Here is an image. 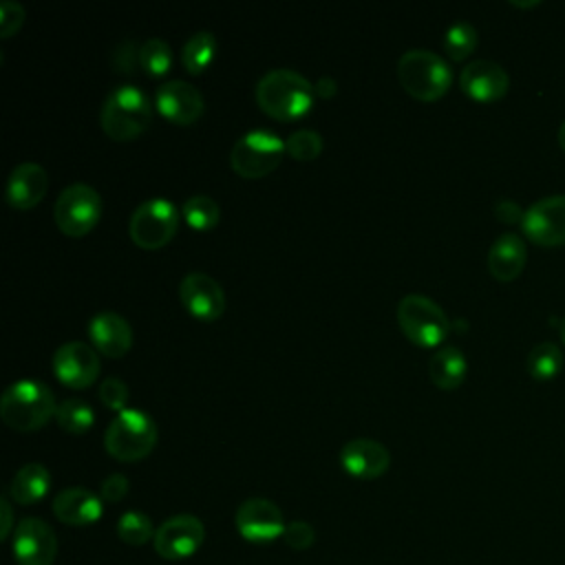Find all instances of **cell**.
<instances>
[{
    "mask_svg": "<svg viewBox=\"0 0 565 565\" xmlns=\"http://www.w3.org/2000/svg\"><path fill=\"white\" fill-rule=\"evenodd\" d=\"M313 97V84L291 68L267 71L256 84V102L260 110L278 121H294L307 115Z\"/></svg>",
    "mask_w": 565,
    "mask_h": 565,
    "instance_id": "cell-1",
    "label": "cell"
},
{
    "mask_svg": "<svg viewBox=\"0 0 565 565\" xmlns=\"http://www.w3.org/2000/svg\"><path fill=\"white\" fill-rule=\"evenodd\" d=\"M152 113V104L141 88L121 84L106 95L99 124L113 141H130L150 128Z\"/></svg>",
    "mask_w": 565,
    "mask_h": 565,
    "instance_id": "cell-2",
    "label": "cell"
},
{
    "mask_svg": "<svg viewBox=\"0 0 565 565\" xmlns=\"http://www.w3.org/2000/svg\"><path fill=\"white\" fill-rule=\"evenodd\" d=\"M57 411L53 391L40 380H18L0 397L2 422L22 433L42 428Z\"/></svg>",
    "mask_w": 565,
    "mask_h": 565,
    "instance_id": "cell-3",
    "label": "cell"
},
{
    "mask_svg": "<svg viewBox=\"0 0 565 565\" xmlns=\"http://www.w3.org/2000/svg\"><path fill=\"white\" fill-rule=\"evenodd\" d=\"M397 79L415 99L435 102L450 88L452 71L439 53L430 49H408L397 60Z\"/></svg>",
    "mask_w": 565,
    "mask_h": 565,
    "instance_id": "cell-4",
    "label": "cell"
},
{
    "mask_svg": "<svg viewBox=\"0 0 565 565\" xmlns=\"http://www.w3.org/2000/svg\"><path fill=\"white\" fill-rule=\"evenodd\" d=\"M157 444V426L146 411L126 408L117 413L104 433V448L117 461H139Z\"/></svg>",
    "mask_w": 565,
    "mask_h": 565,
    "instance_id": "cell-5",
    "label": "cell"
},
{
    "mask_svg": "<svg viewBox=\"0 0 565 565\" xmlns=\"http://www.w3.org/2000/svg\"><path fill=\"white\" fill-rule=\"evenodd\" d=\"M285 152V141L276 132L254 128L234 141L230 166L243 179H260L278 168Z\"/></svg>",
    "mask_w": 565,
    "mask_h": 565,
    "instance_id": "cell-6",
    "label": "cell"
},
{
    "mask_svg": "<svg viewBox=\"0 0 565 565\" xmlns=\"http://www.w3.org/2000/svg\"><path fill=\"white\" fill-rule=\"evenodd\" d=\"M402 333L419 347H437L450 331L446 311L424 294H406L397 305Z\"/></svg>",
    "mask_w": 565,
    "mask_h": 565,
    "instance_id": "cell-7",
    "label": "cell"
},
{
    "mask_svg": "<svg viewBox=\"0 0 565 565\" xmlns=\"http://www.w3.org/2000/svg\"><path fill=\"white\" fill-rule=\"evenodd\" d=\"M179 214L181 210L163 196L139 203L128 223L132 243L141 249L166 247L179 230Z\"/></svg>",
    "mask_w": 565,
    "mask_h": 565,
    "instance_id": "cell-8",
    "label": "cell"
},
{
    "mask_svg": "<svg viewBox=\"0 0 565 565\" xmlns=\"http://www.w3.org/2000/svg\"><path fill=\"white\" fill-rule=\"evenodd\" d=\"M102 216V196L88 183H71L66 185L53 205L55 225L66 236H84L88 234Z\"/></svg>",
    "mask_w": 565,
    "mask_h": 565,
    "instance_id": "cell-9",
    "label": "cell"
},
{
    "mask_svg": "<svg viewBox=\"0 0 565 565\" xmlns=\"http://www.w3.org/2000/svg\"><path fill=\"white\" fill-rule=\"evenodd\" d=\"M203 539L205 527L199 516L174 514L157 527L152 547L166 561H185L199 552Z\"/></svg>",
    "mask_w": 565,
    "mask_h": 565,
    "instance_id": "cell-10",
    "label": "cell"
},
{
    "mask_svg": "<svg viewBox=\"0 0 565 565\" xmlns=\"http://www.w3.org/2000/svg\"><path fill=\"white\" fill-rule=\"evenodd\" d=\"M523 234L543 245L554 247L565 243V194H550L534 201L523 210L521 218Z\"/></svg>",
    "mask_w": 565,
    "mask_h": 565,
    "instance_id": "cell-11",
    "label": "cell"
},
{
    "mask_svg": "<svg viewBox=\"0 0 565 565\" xmlns=\"http://www.w3.org/2000/svg\"><path fill=\"white\" fill-rule=\"evenodd\" d=\"M234 523L238 534L249 543H271L282 536L287 525L280 508L263 497L245 499L234 514Z\"/></svg>",
    "mask_w": 565,
    "mask_h": 565,
    "instance_id": "cell-12",
    "label": "cell"
},
{
    "mask_svg": "<svg viewBox=\"0 0 565 565\" xmlns=\"http://www.w3.org/2000/svg\"><path fill=\"white\" fill-rule=\"evenodd\" d=\"M11 550L18 565H53L57 556V539L44 519L26 516L13 530Z\"/></svg>",
    "mask_w": 565,
    "mask_h": 565,
    "instance_id": "cell-13",
    "label": "cell"
},
{
    "mask_svg": "<svg viewBox=\"0 0 565 565\" xmlns=\"http://www.w3.org/2000/svg\"><path fill=\"white\" fill-rule=\"evenodd\" d=\"M51 362L57 380L71 388L90 386L97 380L102 369L97 349L79 340H71L57 347Z\"/></svg>",
    "mask_w": 565,
    "mask_h": 565,
    "instance_id": "cell-14",
    "label": "cell"
},
{
    "mask_svg": "<svg viewBox=\"0 0 565 565\" xmlns=\"http://www.w3.org/2000/svg\"><path fill=\"white\" fill-rule=\"evenodd\" d=\"M154 106L168 121L190 126L203 115L205 102L194 84L185 79H170L157 88Z\"/></svg>",
    "mask_w": 565,
    "mask_h": 565,
    "instance_id": "cell-15",
    "label": "cell"
},
{
    "mask_svg": "<svg viewBox=\"0 0 565 565\" xmlns=\"http://www.w3.org/2000/svg\"><path fill=\"white\" fill-rule=\"evenodd\" d=\"M179 298L183 307L199 320H218L225 311V291L212 276L203 271H190L179 285Z\"/></svg>",
    "mask_w": 565,
    "mask_h": 565,
    "instance_id": "cell-16",
    "label": "cell"
},
{
    "mask_svg": "<svg viewBox=\"0 0 565 565\" xmlns=\"http://www.w3.org/2000/svg\"><path fill=\"white\" fill-rule=\"evenodd\" d=\"M342 468L358 479H377L391 466V452L384 444L369 437H355L340 450Z\"/></svg>",
    "mask_w": 565,
    "mask_h": 565,
    "instance_id": "cell-17",
    "label": "cell"
},
{
    "mask_svg": "<svg viewBox=\"0 0 565 565\" xmlns=\"http://www.w3.org/2000/svg\"><path fill=\"white\" fill-rule=\"evenodd\" d=\"M459 84L468 97L477 102H494L508 93L510 77L505 68L492 60H472L461 68Z\"/></svg>",
    "mask_w": 565,
    "mask_h": 565,
    "instance_id": "cell-18",
    "label": "cell"
},
{
    "mask_svg": "<svg viewBox=\"0 0 565 565\" xmlns=\"http://www.w3.org/2000/svg\"><path fill=\"white\" fill-rule=\"evenodd\" d=\"M88 338L97 353L106 358H121L132 344V329L128 320L115 311H99L88 320Z\"/></svg>",
    "mask_w": 565,
    "mask_h": 565,
    "instance_id": "cell-19",
    "label": "cell"
},
{
    "mask_svg": "<svg viewBox=\"0 0 565 565\" xmlns=\"http://www.w3.org/2000/svg\"><path fill=\"white\" fill-rule=\"evenodd\" d=\"M53 514L66 525H93L104 512V499L88 488H64L53 497Z\"/></svg>",
    "mask_w": 565,
    "mask_h": 565,
    "instance_id": "cell-20",
    "label": "cell"
},
{
    "mask_svg": "<svg viewBox=\"0 0 565 565\" xmlns=\"http://www.w3.org/2000/svg\"><path fill=\"white\" fill-rule=\"evenodd\" d=\"M49 190V174L35 161L18 163L7 179V201L15 210H31Z\"/></svg>",
    "mask_w": 565,
    "mask_h": 565,
    "instance_id": "cell-21",
    "label": "cell"
},
{
    "mask_svg": "<svg viewBox=\"0 0 565 565\" xmlns=\"http://www.w3.org/2000/svg\"><path fill=\"white\" fill-rule=\"evenodd\" d=\"M525 258L527 249L523 238L514 232H503L488 249V269L497 280L510 282L523 271Z\"/></svg>",
    "mask_w": 565,
    "mask_h": 565,
    "instance_id": "cell-22",
    "label": "cell"
},
{
    "mask_svg": "<svg viewBox=\"0 0 565 565\" xmlns=\"http://www.w3.org/2000/svg\"><path fill=\"white\" fill-rule=\"evenodd\" d=\"M49 488H51V472L46 470V466L31 461V463H24L13 475L9 483V497L18 505H33L46 497Z\"/></svg>",
    "mask_w": 565,
    "mask_h": 565,
    "instance_id": "cell-23",
    "label": "cell"
},
{
    "mask_svg": "<svg viewBox=\"0 0 565 565\" xmlns=\"http://www.w3.org/2000/svg\"><path fill=\"white\" fill-rule=\"evenodd\" d=\"M468 371V362L461 353V349L457 347H441L437 349L430 360H428V375L433 380V384L441 391H452L457 388Z\"/></svg>",
    "mask_w": 565,
    "mask_h": 565,
    "instance_id": "cell-24",
    "label": "cell"
},
{
    "mask_svg": "<svg viewBox=\"0 0 565 565\" xmlns=\"http://www.w3.org/2000/svg\"><path fill=\"white\" fill-rule=\"evenodd\" d=\"M214 53H216V38H214V33L205 31V29L203 31H194L185 40V44L181 49V64H183V68L188 73L199 75V73H203L210 66V62L214 60Z\"/></svg>",
    "mask_w": 565,
    "mask_h": 565,
    "instance_id": "cell-25",
    "label": "cell"
},
{
    "mask_svg": "<svg viewBox=\"0 0 565 565\" xmlns=\"http://www.w3.org/2000/svg\"><path fill=\"white\" fill-rule=\"evenodd\" d=\"M55 422L62 430L79 435V433H86L93 426L95 413H93L88 402H84L79 397H68L62 404H57Z\"/></svg>",
    "mask_w": 565,
    "mask_h": 565,
    "instance_id": "cell-26",
    "label": "cell"
},
{
    "mask_svg": "<svg viewBox=\"0 0 565 565\" xmlns=\"http://www.w3.org/2000/svg\"><path fill=\"white\" fill-rule=\"evenodd\" d=\"M181 214H183L185 223L199 232L212 230L221 218L218 203L207 194H192L190 199H185Z\"/></svg>",
    "mask_w": 565,
    "mask_h": 565,
    "instance_id": "cell-27",
    "label": "cell"
},
{
    "mask_svg": "<svg viewBox=\"0 0 565 565\" xmlns=\"http://www.w3.org/2000/svg\"><path fill=\"white\" fill-rule=\"evenodd\" d=\"M561 369H563V353L554 342L545 340V342H539L530 349L527 371H530L532 377L550 380V377L558 375Z\"/></svg>",
    "mask_w": 565,
    "mask_h": 565,
    "instance_id": "cell-28",
    "label": "cell"
},
{
    "mask_svg": "<svg viewBox=\"0 0 565 565\" xmlns=\"http://www.w3.org/2000/svg\"><path fill=\"white\" fill-rule=\"evenodd\" d=\"M154 532L157 530L152 525V519L139 510H128L117 521V536L126 545H132V547H139V545H146L148 541H152Z\"/></svg>",
    "mask_w": 565,
    "mask_h": 565,
    "instance_id": "cell-29",
    "label": "cell"
},
{
    "mask_svg": "<svg viewBox=\"0 0 565 565\" xmlns=\"http://www.w3.org/2000/svg\"><path fill=\"white\" fill-rule=\"evenodd\" d=\"M477 42H479L477 29L470 22H466V20H457V22H452L446 29L444 51H446V55L450 60L461 62V60H466L477 49Z\"/></svg>",
    "mask_w": 565,
    "mask_h": 565,
    "instance_id": "cell-30",
    "label": "cell"
},
{
    "mask_svg": "<svg viewBox=\"0 0 565 565\" xmlns=\"http://www.w3.org/2000/svg\"><path fill=\"white\" fill-rule=\"evenodd\" d=\"M172 49L166 40L161 38H148L141 42L139 46V66L152 75V77H161L172 68Z\"/></svg>",
    "mask_w": 565,
    "mask_h": 565,
    "instance_id": "cell-31",
    "label": "cell"
},
{
    "mask_svg": "<svg viewBox=\"0 0 565 565\" xmlns=\"http://www.w3.org/2000/svg\"><path fill=\"white\" fill-rule=\"evenodd\" d=\"M285 150L296 161H313L322 152V137L309 128L294 130L285 139Z\"/></svg>",
    "mask_w": 565,
    "mask_h": 565,
    "instance_id": "cell-32",
    "label": "cell"
},
{
    "mask_svg": "<svg viewBox=\"0 0 565 565\" xmlns=\"http://www.w3.org/2000/svg\"><path fill=\"white\" fill-rule=\"evenodd\" d=\"M282 541L287 547L296 550V552H302V550H309L316 541V530L311 523L307 521H287L285 525V532H282Z\"/></svg>",
    "mask_w": 565,
    "mask_h": 565,
    "instance_id": "cell-33",
    "label": "cell"
},
{
    "mask_svg": "<svg viewBox=\"0 0 565 565\" xmlns=\"http://www.w3.org/2000/svg\"><path fill=\"white\" fill-rule=\"evenodd\" d=\"M99 399L106 408L121 413L128 404V386L119 377H106L99 384Z\"/></svg>",
    "mask_w": 565,
    "mask_h": 565,
    "instance_id": "cell-34",
    "label": "cell"
},
{
    "mask_svg": "<svg viewBox=\"0 0 565 565\" xmlns=\"http://www.w3.org/2000/svg\"><path fill=\"white\" fill-rule=\"evenodd\" d=\"M110 64L117 73H126V75L135 73V66H139V49L135 46V42L121 40L110 55Z\"/></svg>",
    "mask_w": 565,
    "mask_h": 565,
    "instance_id": "cell-35",
    "label": "cell"
},
{
    "mask_svg": "<svg viewBox=\"0 0 565 565\" xmlns=\"http://www.w3.org/2000/svg\"><path fill=\"white\" fill-rule=\"evenodd\" d=\"M24 22V7L15 0L0 2V38H11Z\"/></svg>",
    "mask_w": 565,
    "mask_h": 565,
    "instance_id": "cell-36",
    "label": "cell"
},
{
    "mask_svg": "<svg viewBox=\"0 0 565 565\" xmlns=\"http://www.w3.org/2000/svg\"><path fill=\"white\" fill-rule=\"evenodd\" d=\"M128 488H130L128 477H124L121 472H113V475H108V477L102 481V486H99V497H102L104 501H108V503H117V501H121V499L128 494Z\"/></svg>",
    "mask_w": 565,
    "mask_h": 565,
    "instance_id": "cell-37",
    "label": "cell"
},
{
    "mask_svg": "<svg viewBox=\"0 0 565 565\" xmlns=\"http://www.w3.org/2000/svg\"><path fill=\"white\" fill-rule=\"evenodd\" d=\"M0 512H2L0 536H2V539H7V536L11 534V530H15V527H13V510H11V503H9V499H7V497H2V499H0Z\"/></svg>",
    "mask_w": 565,
    "mask_h": 565,
    "instance_id": "cell-38",
    "label": "cell"
},
{
    "mask_svg": "<svg viewBox=\"0 0 565 565\" xmlns=\"http://www.w3.org/2000/svg\"><path fill=\"white\" fill-rule=\"evenodd\" d=\"M313 88H316V95H318V97L329 99V97H333V95L338 93V82H335L333 77H329V75H322V77H318V82L313 84Z\"/></svg>",
    "mask_w": 565,
    "mask_h": 565,
    "instance_id": "cell-39",
    "label": "cell"
},
{
    "mask_svg": "<svg viewBox=\"0 0 565 565\" xmlns=\"http://www.w3.org/2000/svg\"><path fill=\"white\" fill-rule=\"evenodd\" d=\"M497 216L501 218V221H519L521 223V218H523V210H519L514 203H510V201H501L499 205H497Z\"/></svg>",
    "mask_w": 565,
    "mask_h": 565,
    "instance_id": "cell-40",
    "label": "cell"
},
{
    "mask_svg": "<svg viewBox=\"0 0 565 565\" xmlns=\"http://www.w3.org/2000/svg\"><path fill=\"white\" fill-rule=\"evenodd\" d=\"M558 143H561V148L565 150V119H563V124L558 126Z\"/></svg>",
    "mask_w": 565,
    "mask_h": 565,
    "instance_id": "cell-41",
    "label": "cell"
},
{
    "mask_svg": "<svg viewBox=\"0 0 565 565\" xmlns=\"http://www.w3.org/2000/svg\"><path fill=\"white\" fill-rule=\"evenodd\" d=\"M512 4H516V7H534V4H539V0H534V2H519V0H510Z\"/></svg>",
    "mask_w": 565,
    "mask_h": 565,
    "instance_id": "cell-42",
    "label": "cell"
},
{
    "mask_svg": "<svg viewBox=\"0 0 565 565\" xmlns=\"http://www.w3.org/2000/svg\"><path fill=\"white\" fill-rule=\"evenodd\" d=\"M558 333H561V340H563V344H565V318L561 320V327H558Z\"/></svg>",
    "mask_w": 565,
    "mask_h": 565,
    "instance_id": "cell-43",
    "label": "cell"
}]
</instances>
